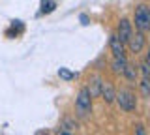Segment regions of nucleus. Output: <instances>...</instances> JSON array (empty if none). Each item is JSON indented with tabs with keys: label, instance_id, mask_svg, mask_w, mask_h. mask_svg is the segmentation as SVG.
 <instances>
[{
	"label": "nucleus",
	"instance_id": "f257e3e1",
	"mask_svg": "<svg viewBox=\"0 0 150 135\" xmlns=\"http://www.w3.org/2000/svg\"><path fill=\"white\" fill-rule=\"evenodd\" d=\"M115 101L118 103V107L126 113H133L137 109V96H135L133 90L129 88H120L118 92L115 94Z\"/></svg>",
	"mask_w": 150,
	"mask_h": 135
},
{
	"label": "nucleus",
	"instance_id": "f03ea898",
	"mask_svg": "<svg viewBox=\"0 0 150 135\" xmlns=\"http://www.w3.org/2000/svg\"><path fill=\"white\" fill-rule=\"evenodd\" d=\"M75 111H77V116H81V118H86L92 113V98L86 86H83L75 98Z\"/></svg>",
	"mask_w": 150,
	"mask_h": 135
},
{
	"label": "nucleus",
	"instance_id": "7ed1b4c3",
	"mask_svg": "<svg viewBox=\"0 0 150 135\" xmlns=\"http://www.w3.org/2000/svg\"><path fill=\"white\" fill-rule=\"evenodd\" d=\"M135 28H137V32H146L150 28V11H148V6L146 4H139L137 8H135Z\"/></svg>",
	"mask_w": 150,
	"mask_h": 135
},
{
	"label": "nucleus",
	"instance_id": "20e7f679",
	"mask_svg": "<svg viewBox=\"0 0 150 135\" xmlns=\"http://www.w3.org/2000/svg\"><path fill=\"white\" fill-rule=\"evenodd\" d=\"M144 43H146V38H144V34L143 32H135V34H131L129 36V40H128V47H129V51L133 54H139L141 51L144 49Z\"/></svg>",
	"mask_w": 150,
	"mask_h": 135
},
{
	"label": "nucleus",
	"instance_id": "39448f33",
	"mask_svg": "<svg viewBox=\"0 0 150 135\" xmlns=\"http://www.w3.org/2000/svg\"><path fill=\"white\" fill-rule=\"evenodd\" d=\"M133 34V28H131V23L128 19H120L118 23V30H116V36H118V40L122 41V43H128V40H129V36Z\"/></svg>",
	"mask_w": 150,
	"mask_h": 135
},
{
	"label": "nucleus",
	"instance_id": "423d86ee",
	"mask_svg": "<svg viewBox=\"0 0 150 135\" xmlns=\"http://www.w3.org/2000/svg\"><path fill=\"white\" fill-rule=\"evenodd\" d=\"M109 47L112 51V54H115L116 58L120 57H126V49H124V43L118 40V36L116 34H111V40H109Z\"/></svg>",
	"mask_w": 150,
	"mask_h": 135
},
{
	"label": "nucleus",
	"instance_id": "0eeeda50",
	"mask_svg": "<svg viewBox=\"0 0 150 135\" xmlns=\"http://www.w3.org/2000/svg\"><path fill=\"white\" fill-rule=\"evenodd\" d=\"M115 94H116L115 86H112L109 81H103L101 90H100V96L103 98V101H105V103H112V101H115Z\"/></svg>",
	"mask_w": 150,
	"mask_h": 135
},
{
	"label": "nucleus",
	"instance_id": "6e6552de",
	"mask_svg": "<svg viewBox=\"0 0 150 135\" xmlns=\"http://www.w3.org/2000/svg\"><path fill=\"white\" fill-rule=\"evenodd\" d=\"M101 83H103V79L100 75H92L90 79H88V92H90V98H100V90H101Z\"/></svg>",
	"mask_w": 150,
	"mask_h": 135
},
{
	"label": "nucleus",
	"instance_id": "1a4fd4ad",
	"mask_svg": "<svg viewBox=\"0 0 150 135\" xmlns=\"http://www.w3.org/2000/svg\"><path fill=\"white\" fill-rule=\"evenodd\" d=\"M122 75L126 77V81H129V83H137L139 69H137V66H135V64L128 62V64H126V68H124V71H122Z\"/></svg>",
	"mask_w": 150,
	"mask_h": 135
},
{
	"label": "nucleus",
	"instance_id": "9d476101",
	"mask_svg": "<svg viewBox=\"0 0 150 135\" xmlns=\"http://www.w3.org/2000/svg\"><path fill=\"white\" fill-rule=\"evenodd\" d=\"M126 64H128V60H126V57H120V58H112V62H111V68H112V71L115 73H122L124 71V68H126Z\"/></svg>",
	"mask_w": 150,
	"mask_h": 135
},
{
	"label": "nucleus",
	"instance_id": "9b49d317",
	"mask_svg": "<svg viewBox=\"0 0 150 135\" xmlns=\"http://www.w3.org/2000/svg\"><path fill=\"white\" fill-rule=\"evenodd\" d=\"M54 8H56L54 0H43V2H41V13H51Z\"/></svg>",
	"mask_w": 150,
	"mask_h": 135
},
{
	"label": "nucleus",
	"instance_id": "f8f14e48",
	"mask_svg": "<svg viewBox=\"0 0 150 135\" xmlns=\"http://www.w3.org/2000/svg\"><path fill=\"white\" fill-rule=\"evenodd\" d=\"M60 128H64V129H68V131L75 133V128H77V124H75L71 118H64L62 122H60Z\"/></svg>",
	"mask_w": 150,
	"mask_h": 135
},
{
	"label": "nucleus",
	"instance_id": "ddd939ff",
	"mask_svg": "<svg viewBox=\"0 0 150 135\" xmlns=\"http://www.w3.org/2000/svg\"><path fill=\"white\" fill-rule=\"evenodd\" d=\"M139 86H141V92H143V98H148L150 96V86H148V79H141V83H139Z\"/></svg>",
	"mask_w": 150,
	"mask_h": 135
},
{
	"label": "nucleus",
	"instance_id": "4468645a",
	"mask_svg": "<svg viewBox=\"0 0 150 135\" xmlns=\"http://www.w3.org/2000/svg\"><path fill=\"white\" fill-rule=\"evenodd\" d=\"M58 75L62 77V79H66V81H71V79H75V73L68 71L66 68H60V69H58Z\"/></svg>",
	"mask_w": 150,
	"mask_h": 135
},
{
	"label": "nucleus",
	"instance_id": "2eb2a0df",
	"mask_svg": "<svg viewBox=\"0 0 150 135\" xmlns=\"http://www.w3.org/2000/svg\"><path fill=\"white\" fill-rule=\"evenodd\" d=\"M141 73H143V77L144 79H148V57H144L143 58V62H141Z\"/></svg>",
	"mask_w": 150,
	"mask_h": 135
},
{
	"label": "nucleus",
	"instance_id": "dca6fc26",
	"mask_svg": "<svg viewBox=\"0 0 150 135\" xmlns=\"http://www.w3.org/2000/svg\"><path fill=\"white\" fill-rule=\"evenodd\" d=\"M135 135H146V131H144V126H143V124H137V126H135Z\"/></svg>",
	"mask_w": 150,
	"mask_h": 135
},
{
	"label": "nucleus",
	"instance_id": "f3484780",
	"mask_svg": "<svg viewBox=\"0 0 150 135\" xmlns=\"http://www.w3.org/2000/svg\"><path fill=\"white\" fill-rule=\"evenodd\" d=\"M56 135H75V133H71V131H68V129H64V128H56Z\"/></svg>",
	"mask_w": 150,
	"mask_h": 135
},
{
	"label": "nucleus",
	"instance_id": "a211bd4d",
	"mask_svg": "<svg viewBox=\"0 0 150 135\" xmlns=\"http://www.w3.org/2000/svg\"><path fill=\"white\" fill-rule=\"evenodd\" d=\"M40 135H47V133H40Z\"/></svg>",
	"mask_w": 150,
	"mask_h": 135
}]
</instances>
